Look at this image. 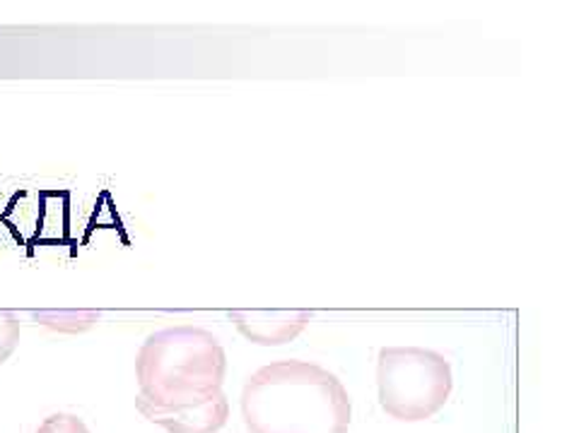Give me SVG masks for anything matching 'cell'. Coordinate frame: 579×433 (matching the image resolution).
<instances>
[{
    "label": "cell",
    "mask_w": 579,
    "mask_h": 433,
    "mask_svg": "<svg viewBox=\"0 0 579 433\" xmlns=\"http://www.w3.org/2000/svg\"><path fill=\"white\" fill-rule=\"evenodd\" d=\"M351 416L341 380L312 361L266 364L242 390V419L251 433H347Z\"/></svg>",
    "instance_id": "1"
},
{
    "label": "cell",
    "mask_w": 579,
    "mask_h": 433,
    "mask_svg": "<svg viewBox=\"0 0 579 433\" xmlns=\"http://www.w3.org/2000/svg\"><path fill=\"white\" fill-rule=\"evenodd\" d=\"M227 354L211 331L176 325L152 333L136 357L138 412H176L223 392Z\"/></svg>",
    "instance_id": "2"
},
{
    "label": "cell",
    "mask_w": 579,
    "mask_h": 433,
    "mask_svg": "<svg viewBox=\"0 0 579 433\" xmlns=\"http://www.w3.org/2000/svg\"><path fill=\"white\" fill-rule=\"evenodd\" d=\"M452 366L425 347H384L377 357L382 410L398 422H425L452 396Z\"/></svg>",
    "instance_id": "3"
},
{
    "label": "cell",
    "mask_w": 579,
    "mask_h": 433,
    "mask_svg": "<svg viewBox=\"0 0 579 433\" xmlns=\"http://www.w3.org/2000/svg\"><path fill=\"white\" fill-rule=\"evenodd\" d=\"M229 321L237 331L254 345L278 347L288 345L298 337L304 327L312 323V311H290V308H251V311H229Z\"/></svg>",
    "instance_id": "4"
},
{
    "label": "cell",
    "mask_w": 579,
    "mask_h": 433,
    "mask_svg": "<svg viewBox=\"0 0 579 433\" xmlns=\"http://www.w3.org/2000/svg\"><path fill=\"white\" fill-rule=\"evenodd\" d=\"M150 424H158L170 433H215L227 424L229 416V402L225 392L213 398L211 402L191 407V410H176V412H158L150 410L143 412Z\"/></svg>",
    "instance_id": "5"
},
{
    "label": "cell",
    "mask_w": 579,
    "mask_h": 433,
    "mask_svg": "<svg viewBox=\"0 0 579 433\" xmlns=\"http://www.w3.org/2000/svg\"><path fill=\"white\" fill-rule=\"evenodd\" d=\"M36 321H42L46 327H54L61 333H83L97 323L99 313L95 311H42L34 313Z\"/></svg>",
    "instance_id": "6"
},
{
    "label": "cell",
    "mask_w": 579,
    "mask_h": 433,
    "mask_svg": "<svg viewBox=\"0 0 579 433\" xmlns=\"http://www.w3.org/2000/svg\"><path fill=\"white\" fill-rule=\"evenodd\" d=\"M20 335H22V327L15 313L0 311V366H3L12 357V351L18 349Z\"/></svg>",
    "instance_id": "7"
},
{
    "label": "cell",
    "mask_w": 579,
    "mask_h": 433,
    "mask_svg": "<svg viewBox=\"0 0 579 433\" xmlns=\"http://www.w3.org/2000/svg\"><path fill=\"white\" fill-rule=\"evenodd\" d=\"M36 433H89V429L81 416L58 412V414L46 416L42 426L36 429Z\"/></svg>",
    "instance_id": "8"
}]
</instances>
